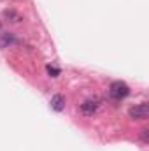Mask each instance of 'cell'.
<instances>
[{
    "label": "cell",
    "instance_id": "6da1fadb",
    "mask_svg": "<svg viewBox=\"0 0 149 151\" xmlns=\"http://www.w3.org/2000/svg\"><path fill=\"white\" fill-rule=\"evenodd\" d=\"M109 93H111L112 99L121 100V99H125V97L130 93V88H128V84H126V83H123V81H116V83H112V84H111Z\"/></svg>",
    "mask_w": 149,
    "mask_h": 151
},
{
    "label": "cell",
    "instance_id": "277c9868",
    "mask_svg": "<svg viewBox=\"0 0 149 151\" xmlns=\"http://www.w3.org/2000/svg\"><path fill=\"white\" fill-rule=\"evenodd\" d=\"M51 107L56 111V113H62L65 109V97L63 95H54L51 99Z\"/></svg>",
    "mask_w": 149,
    "mask_h": 151
},
{
    "label": "cell",
    "instance_id": "7a4b0ae2",
    "mask_svg": "<svg viewBox=\"0 0 149 151\" xmlns=\"http://www.w3.org/2000/svg\"><path fill=\"white\" fill-rule=\"evenodd\" d=\"M128 114L132 119H146L149 114V106L148 104H137V106L130 107Z\"/></svg>",
    "mask_w": 149,
    "mask_h": 151
},
{
    "label": "cell",
    "instance_id": "3957f363",
    "mask_svg": "<svg viewBox=\"0 0 149 151\" xmlns=\"http://www.w3.org/2000/svg\"><path fill=\"white\" fill-rule=\"evenodd\" d=\"M97 107H98L97 100H86L84 104H81V113L84 114V116H91L97 111Z\"/></svg>",
    "mask_w": 149,
    "mask_h": 151
},
{
    "label": "cell",
    "instance_id": "5b68a950",
    "mask_svg": "<svg viewBox=\"0 0 149 151\" xmlns=\"http://www.w3.org/2000/svg\"><path fill=\"white\" fill-rule=\"evenodd\" d=\"M46 70H47V74L51 76V77L60 76V69H56V67H53V65H47V67H46Z\"/></svg>",
    "mask_w": 149,
    "mask_h": 151
}]
</instances>
